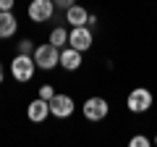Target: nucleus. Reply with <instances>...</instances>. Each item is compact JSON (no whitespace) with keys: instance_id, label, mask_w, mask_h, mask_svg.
Here are the masks:
<instances>
[{"instance_id":"obj_1","label":"nucleus","mask_w":157,"mask_h":147,"mask_svg":"<svg viewBox=\"0 0 157 147\" xmlns=\"http://www.w3.org/2000/svg\"><path fill=\"white\" fill-rule=\"evenodd\" d=\"M32 55H34V63H37L39 71H52V68L60 66V47H55L50 40L45 45H37Z\"/></svg>"},{"instance_id":"obj_2","label":"nucleus","mask_w":157,"mask_h":147,"mask_svg":"<svg viewBox=\"0 0 157 147\" xmlns=\"http://www.w3.org/2000/svg\"><path fill=\"white\" fill-rule=\"evenodd\" d=\"M11 74L13 79L26 84V81L34 79V74H37V63H34V55H26V53H16V58L11 61Z\"/></svg>"},{"instance_id":"obj_3","label":"nucleus","mask_w":157,"mask_h":147,"mask_svg":"<svg viewBox=\"0 0 157 147\" xmlns=\"http://www.w3.org/2000/svg\"><path fill=\"white\" fill-rule=\"evenodd\" d=\"M81 113H84L86 121L100 124V121H105L107 116H110V102H107L105 97H100V95H92V97H86V100H84Z\"/></svg>"},{"instance_id":"obj_4","label":"nucleus","mask_w":157,"mask_h":147,"mask_svg":"<svg viewBox=\"0 0 157 147\" xmlns=\"http://www.w3.org/2000/svg\"><path fill=\"white\" fill-rule=\"evenodd\" d=\"M152 105H155V95H152V89H147V87H134V89L128 92V97H126V108H128L131 113H147V110H152Z\"/></svg>"},{"instance_id":"obj_5","label":"nucleus","mask_w":157,"mask_h":147,"mask_svg":"<svg viewBox=\"0 0 157 147\" xmlns=\"http://www.w3.org/2000/svg\"><path fill=\"white\" fill-rule=\"evenodd\" d=\"M55 3L52 0H32L29 3V8H26V16H29V21H34V24H47L52 16H55Z\"/></svg>"},{"instance_id":"obj_6","label":"nucleus","mask_w":157,"mask_h":147,"mask_svg":"<svg viewBox=\"0 0 157 147\" xmlns=\"http://www.w3.org/2000/svg\"><path fill=\"white\" fill-rule=\"evenodd\" d=\"M73 110H76L73 97L66 95V92H55V97L50 100V116H52V118L66 121V118H71V116H73Z\"/></svg>"},{"instance_id":"obj_7","label":"nucleus","mask_w":157,"mask_h":147,"mask_svg":"<svg viewBox=\"0 0 157 147\" xmlns=\"http://www.w3.org/2000/svg\"><path fill=\"white\" fill-rule=\"evenodd\" d=\"M68 45L76 47V50H81V53H89L92 45H94L92 29L89 26H71V32H68Z\"/></svg>"},{"instance_id":"obj_8","label":"nucleus","mask_w":157,"mask_h":147,"mask_svg":"<svg viewBox=\"0 0 157 147\" xmlns=\"http://www.w3.org/2000/svg\"><path fill=\"white\" fill-rule=\"evenodd\" d=\"M47 116H50V100H42V97L37 95L26 105V118L32 121V124H42V121H47Z\"/></svg>"},{"instance_id":"obj_9","label":"nucleus","mask_w":157,"mask_h":147,"mask_svg":"<svg viewBox=\"0 0 157 147\" xmlns=\"http://www.w3.org/2000/svg\"><path fill=\"white\" fill-rule=\"evenodd\" d=\"M81 61H84V53L81 50H76V47H71V45L60 47V68H66L68 74L78 71V68H81Z\"/></svg>"},{"instance_id":"obj_10","label":"nucleus","mask_w":157,"mask_h":147,"mask_svg":"<svg viewBox=\"0 0 157 147\" xmlns=\"http://www.w3.org/2000/svg\"><path fill=\"white\" fill-rule=\"evenodd\" d=\"M63 16H66V24H71V26H86L89 24V11L84 6H78V3H73Z\"/></svg>"},{"instance_id":"obj_11","label":"nucleus","mask_w":157,"mask_h":147,"mask_svg":"<svg viewBox=\"0 0 157 147\" xmlns=\"http://www.w3.org/2000/svg\"><path fill=\"white\" fill-rule=\"evenodd\" d=\"M18 29V18L13 11H0V40H11Z\"/></svg>"},{"instance_id":"obj_12","label":"nucleus","mask_w":157,"mask_h":147,"mask_svg":"<svg viewBox=\"0 0 157 147\" xmlns=\"http://www.w3.org/2000/svg\"><path fill=\"white\" fill-rule=\"evenodd\" d=\"M47 40H50L55 47H66V45H68V29H66V26H55V29L50 32Z\"/></svg>"},{"instance_id":"obj_13","label":"nucleus","mask_w":157,"mask_h":147,"mask_svg":"<svg viewBox=\"0 0 157 147\" xmlns=\"http://www.w3.org/2000/svg\"><path fill=\"white\" fill-rule=\"evenodd\" d=\"M128 145H131V147H149L152 139H149V137H144V134H134V137L128 139Z\"/></svg>"},{"instance_id":"obj_14","label":"nucleus","mask_w":157,"mask_h":147,"mask_svg":"<svg viewBox=\"0 0 157 147\" xmlns=\"http://www.w3.org/2000/svg\"><path fill=\"white\" fill-rule=\"evenodd\" d=\"M39 97H42V100H52V97H55V87L45 81V84L39 87Z\"/></svg>"},{"instance_id":"obj_15","label":"nucleus","mask_w":157,"mask_h":147,"mask_svg":"<svg viewBox=\"0 0 157 147\" xmlns=\"http://www.w3.org/2000/svg\"><path fill=\"white\" fill-rule=\"evenodd\" d=\"M16 47H18V53H26V55H32V53H34V42H32V40H26V37H24V40L18 42Z\"/></svg>"},{"instance_id":"obj_16","label":"nucleus","mask_w":157,"mask_h":147,"mask_svg":"<svg viewBox=\"0 0 157 147\" xmlns=\"http://www.w3.org/2000/svg\"><path fill=\"white\" fill-rule=\"evenodd\" d=\"M52 3H55V8H58V11H63V13H66L68 8H71L73 3H76V0H52Z\"/></svg>"},{"instance_id":"obj_17","label":"nucleus","mask_w":157,"mask_h":147,"mask_svg":"<svg viewBox=\"0 0 157 147\" xmlns=\"http://www.w3.org/2000/svg\"><path fill=\"white\" fill-rule=\"evenodd\" d=\"M16 0H0V11H13Z\"/></svg>"},{"instance_id":"obj_18","label":"nucleus","mask_w":157,"mask_h":147,"mask_svg":"<svg viewBox=\"0 0 157 147\" xmlns=\"http://www.w3.org/2000/svg\"><path fill=\"white\" fill-rule=\"evenodd\" d=\"M6 79V71H3V63H0V81Z\"/></svg>"},{"instance_id":"obj_19","label":"nucleus","mask_w":157,"mask_h":147,"mask_svg":"<svg viewBox=\"0 0 157 147\" xmlns=\"http://www.w3.org/2000/svg\"><path fill=\"white\" fill-rule=\"evenodd\" d=\"M152 142H155V145H157V134H155V139H152Z\"/></svg>"}]
</instances>
